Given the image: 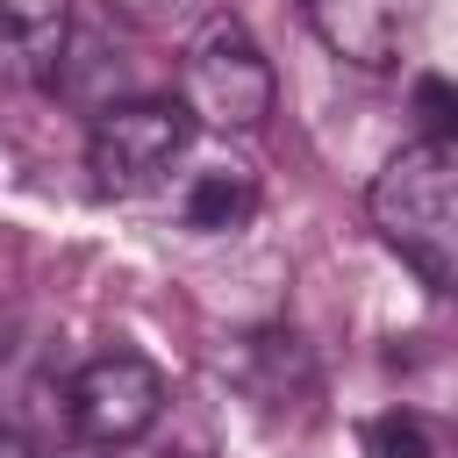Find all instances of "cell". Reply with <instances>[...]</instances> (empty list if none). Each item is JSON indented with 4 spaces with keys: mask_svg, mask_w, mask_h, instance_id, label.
Returning <instances> with one entry per match:
<instances>
[{
    "mask_svg": "<svg viewBox=\"0 0 458 458\" xmlns=\"http://www.w3.org/2000/svg\"><path fill=\"white\" fill-rule=\"evenodd\" d=\"M379 243L437 293L458 301V143H408L379 165L372 193Z\"/></svg>",
    "mask_w": 458,
    "mask_h": 458,
    "instance_id": "6da1fadb",
    "label": "cell"
},
{
    "mask_svg": "<svg viewBox=\"0 0 458 458\" xmlns=\"http://www.w3.org/2000/svg\"><path fill=\"white\" fill-rule=\"evenodd\" d=\"M272 64L258 50V36L236 14H200L193 43H186V72H179V100L200 129L222 136H250L272 114Z\"/></svg>",
    "mask_w": 458,
    "mask_h": 458,
    "instance_id": "7a4b0ae2",
    "label": "cell"
},
{
    "mask_svg": "<svg viewBox=\"0 0 458 458\" xmlns=\"http://www.w3.org/2000/svg\"><path fill=\"white\" fill-rule=\"evenodd\" d=\"M186 143H193L186 100H107L86 129V172L100 193L129 200V193H150Z\"/></svg>",
    "mask_w": 458,
    "mask_h": 458,
    "instance_id": "3957f363",
    "label": "cell"
},
{
    "mask_svg": "<svg viewBox=\"0 0 458 458\" xmlns=\"http://www.w3.org/2000/svg\"><path fill=\"white\" fill-rule=\"evenodd\" d=\"M64 408H72V429H79L93 451L136 444V437L165 415V372H157L143 351H100L93 365H79Z\"/></svg>",
    "mask_w": 458,
    "mask_h": 458,
    "instance_id": "277c9868",
    "label": "cell"
},
{
    "mask_svg": "<svg viewBox=\"0 0 458 458\" xmlns=\"http://www.w3.org/2000/svg\"><path fill=\"white\" fill-rule=\"evenodd\" d=\"M308 21L315 36L358 64V72H394L415 43V21H422V0H308Z\"/></svg>",
    "mask_w": 458,
    "mask_h": 458,
    "instance_id": "5b68a950",
    "label": "cell"
},
{
    "mask_svg": "<svg viewBox=\"0 0 458 458\" xmlns=\"http://www.w3.org/2000/svg\"><path fill=\"white\" fill-rule=\"evenodd\" d=\"M72 0H0V86H36L64 64Z\"/></svg>",
    "mask_w": 458,
    "mask_h": 458,
    "instance_id": "8992f818",
    "label": "cell"
},
{
    "mask_svg": "<svg viewBox=\"0 0 458 458\" xmlns=\"http://www.w3.org/2000/svg\"><path fill=\"white\" fill-rule=\"evenodd\" d=\"M179 215H186V229H200V236H229V229H243V222L258 215V179H250L243 165H200V172L179 186Z\"/></svg>",
    "mask_w": 458,
    "mask_h": 458,
    "instance_id": "52a82bcc",
    "label": "cell"
},
{
    "mask_svg": "<svg viewBox=\"0 0 458 458\" xmlns=\"http://www.w3.org/2000/svg\"><path fill=\"white\" fill-rule=\"evenodd\" d=\"M358 444H365V458H444V437H437L415 408H386V415H372V422L358 429Z\"/></svg>",
    "mask_w": 458,
    "mask_h": 458,
    "instance_id": "ba28073f",
    "label": "cell"
},
{
    "mask_svg": "<svg viewBox=\"0 0 458 458\" xmlns=\"http://www.w3.org/2000/svg\"><path fill=\"white\" fill-rule=\"evenodd\" d=\"M415 114H422V136L415 143H458V79L422 72L415 79Z\"/></svg>",
    "mask_w": 458,
    "mask_h": 458,
    "instance_id": "9c48e42d",
    "label": "cell"
},
{
    "mask_svg": "<svg viewBox=\"0 0 458 458\" xmlns=\"http://www.w3.org/2000/svg\"><path fill=\"white\" fill-rule=\"evenodd\" d=\"M107 14H122L136 29H186L200 14V0H107Z\"/></svg>",
    "mask_w": 458,
    "mask_h": 458,
    "instance_id": "30bf717a",
    "label": "cell"
},
{
    "mask_svg": "<svg viewBox=\"0 0 458 458\" xmlns=\"http://www.w3.org/2000/svg\"><path fill=\"white\" fill-rule=\"evenodd\" d=\"M0 458H36V451L21 444V429H7V422H0Z\"/></svg>",
    "mask_w": 458,
    "mask_h": 458,
    "instance_id": "8fae6325",
    "label": "cell"
},
{
    "mask_svg": "<svg viewBox=\"0 0 458 458\" xmlns=\"http://www.w3.org/2000/svg\"><path fill=\"white\" fill-rule=\"evenodd\" d=\"M57 458H100V451H93V444H72V451H57Z\"/></svg>",
    "mask_w": 458,
    "mask_h": 458,
    "instance_id": "7c38bea8",
    "label": "cell"
},
{
    "mask_svg": "<svg viewBox=\"0 0 458 458\" xmlns=\"http://www.w3.org/2000/svg\"><path fill=\"white\" fill-rule=\"evenodd\" d=\"M444 458H458V429H451V444H444Z\"/></svg>",
    "mask_w": 458,
    "mask_h": 458,
    "instance_id": "4fadbf2b",
    "label": "cell"
}]
</instances>
